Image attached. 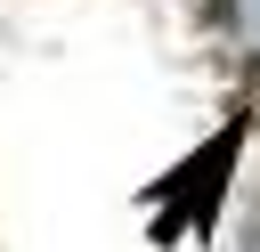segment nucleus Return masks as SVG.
Segmentation results:
<instances>
[{"mask_svg": "<svg viewBox=\"0 0 260 252\" xmlns=\"http://www.w3.org/2000/svg\"><path fill=\"white\" fill-rule=\"evenodd\" d=\"M244 252H260V195H252V211H244Z\"/></svg>", "mask_w": 260, "mask_h": 252, "instance_id": "obj_1", "label": "nucleus"}]
</instances>
